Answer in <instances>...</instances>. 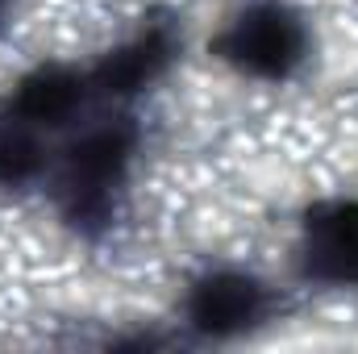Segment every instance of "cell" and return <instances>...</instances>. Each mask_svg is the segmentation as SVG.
Masks as SVG:
<instances>
[{
    "instance_id": "obj_7",
    "label": "cell",
    "mask_w": 358,
    "mask_h": 354,
    "mask_svg": "<svg viewBox=\"0 0 358 354\" xmlns=\"http://www.w3.org/2000/svg\"><path fill=\"white\" fill-rule=\"evenodd\" d=\"M38 167H42V150H38L34 138H25V134H0V187L34 179Z\"/></svg>"
},
{
    "instance_id": "obj_2",
    "label": "cell",
    "mask_w": 358,
    "mask_h": 354,
    "mask_svg": "<svg viewBox=\"0 0 358 354\" xmlns=\"http://www.w3.org/2000/svg\"><path fill=\"white\" fill-rule=\"evenodd\" d=\"M134 155V129L129 125H100L88 129L67 150V187H71V213L96 217L104 208V192L121 179Z\"/></svg>"
},
{
    "instance_id": "obj_4",
    "label": "cell",
    "mask_w": 358,
    "mask_h": 354,
    "mask_svg": "<svg viewBox=\"0 0 358 354\" xmlns=\"http://www.w3.org/2000/svg\"><path fill=\"white\" fill-rule=\"evenodd\" d=\"M308 250L304 267L308 275L338 283V288H358V204L355 200H325L308 208L304 221Z\"/></svg>"
},
{
    "instance_id": "obj_6",
    "label": "cell",
    "mask_w": 358,
    "mask_h": 354,
    "mask_svg": "<svg viewBox=\"0 0 358 354\" xmlns=\"http://www.w3.org/2000/svg\"><path fill=\"white\" fill-rule=\"evenodd\" d=\"M8 104H13V117H21L25 125H63L84 104V80L71 67L46 63L13 88Z\"/></svg>"
},
{
    "instance_id": "obj_3",
    "label": "cell",
    "mask_w": 358,
    "mask_h": 354,
    "mask_svg": "<svg viewBox=\"0 0 358 354\" xmlns=\"http://www.w3.org/2000/svg\"><path fill=\"white\" fill-rule=\"evenodd\" d=\"M263 309H267V292L238 271H213L187 296V321L208 338H234L250 330L263 317Z\"/></svg>"
},
{
    "instance_id": "obj_5",
    "label": "cell",
    "mask_w": 358,
    "mask_h": 354,
    "mask_svg": "<svg viewBox=\"0 0 358 354\" xmlns=\"http://www.w3.org/2000/svg\"><path fill=\"white\" fill-rule=\"evenodd\" d=\"M171 55H176V38L167 29H146L134 42H125L113 55H104L92 80L108 96H134V92H142L146 84H155L167 71Z\"/></svg>"
},
{
    "instance_id": "obj_1",
    "label": "cell",
    "mask_w": 358,
    "mask_h": 354,
    "mask_svg": "<svg viewBox=\"0 0 358 354\" xmlns=\"http://www.w3.org/2000/svg\"><path fill=\"white\" fill-rule=\"evenodd\" d=\"M308 34L296 13L283 4H255L234 17V25L217 38V55L246 76L283 80L304 63Z\"/></svg>"
}]
</instances>
